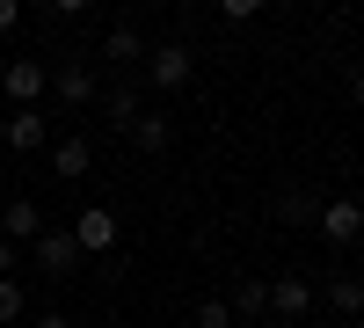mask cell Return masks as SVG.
<instances>
[{"label":"cell","mask_w":364,"mask_h":328,"mask_svg":"<svg viewBox=\"0 0 364 328\" xmlns=\"http://www.w3.org/2000/svg\"><path fill=\"white\" fill-rule=\"evenodd\" d=\"M0 88H8L15 110H37V95L51 88V66L44 58H8V66H0Z\"/></svg>","instance_id":"6da1fadb"},{"label":"cell","mask_w":364,"mask_h":328,"mask_svg":"<svg viewBox=\"0 0 364 328\" xmlns=\"http://www.w3.org/2000/svg\"><path fill=\"white\" fill-rule=\"evenodd\" d=\"M321 241H336V248L364 241V204H357V197H328V204H321Z\"/></svg>","instance_id":"7a4b0ae2"},{"label":"cell","mask_w":364,"mask_h":328,"mask_svg":"<svg viewBox=\"0 0 364 328\" xmlns=\"http://www.w3.org/2000/svg\"><path fill=\"white\" fill-rule=\"evenodd\" d=\"M73 241H80V255H117V212L109 204H87L73 219Z\"/></svg>","instance_id":"3957f363"},{"label":"cell","mask_w":364,"mask_h":328,"mask_svg":"<svg viewBox=\"0 0 364 328\" xmlns=\"http://www.w3.org/2000/svg\"><path fill=\"white\" fill-rule=\"evenodd\" d=\"M29 248H37V263H44L51 277H73V270H80V241H73L66 226H51V233H37V241H29Z\"/></svg>","instance_id":"277c9868"},{"label":"cell","mask_w":364,"mask_h":328,"mask_svg":"<svg viewBox=\"0 0 364 328\" xmlns=\"http://www.w3.org/2000/svg\"><path fill=\"white\" fill-rule=\"evenodd\" d=\"M306 314H314V285L306 277H277V285H269V321L291 328V321H306Z\"/></svg>","instance_id":"5b68a950"},{"label":"cell","mask_w":364,"mask_h":328,"mask_svg":"<svg viewBox=\"0 0 364 328\" xmlns=\"http://www.w3.org/2000/svg\"><path fill=\"white\" fill-rule=\"evenodd\" d=\"M0 139H8L15 154H37V146H51V117L44 110H15L8 125H0Z\"/></svg>","instance_id":"8992f818"},{"label":"cell","mask_w":364,"mask_h":328,"mask_svg":"<svg viewBox=\"0 0 364 328\" xmlns=\"http://www.w3.org/2000/svg\"><path fill=\"white\" fill-rule=\"evenodd\" d=\"M146 80H154V88H182V80H190V51H182V44L146 51Z\"/></svg>","instance_id":"52a82bcc"},{"label":"cell","mask_w":364,"mask_h":328,"mask_svg":"<svg viewBox=\"0 0 364 328\" xmlns=\"http://www.w3.org/2000/svg\"><path fill=\"white\" fill-rule=\"evenodd\" d=\"M51 80H58V102H66V110L95 102V66H80V58H66V66H58Z\"/></svg>","instance_id":"ba28073f"},{"label":"cell","mask_w":364,"mask_h":328,"mask_svg":"<svg viewBox=\"0 0 364 328\" xmlns=\"http://www.w3.org/2000/svg\"><path fill=\"white\" fill-rule=\"evenodd\" d=\"M37 233H44V212L29 197H15L8 212H0V241H37Z\"/></svg>","instance_id":"9c48e42d"},{"label":"cell","mask_w":364,"mask_h":328,"mask_svg":"<svg viewBox=\"0 0 364 328\" xmlns=\"http://www.w3.org/2000/svg\"><path fill=\"white\" fill-rule=\"evenodd\" d=\"M321 300H328V314H336V321H357V314H364V285H357V277H328Z\"/></svg>","instance_id":"30bf717a"},{"label":"cell","mask_w":364,"mask_h":328,"mask_svg":"<svg viewBox=\"0 0 364 328\" xmlns=\"http://www.w3.org/2000/svg\"><path fill=\"white\" fill-rule=\"evenodd\" d=\"M226 307H233L240 321H269V285H262V277H240V285H233V300H226Z\"/></svg>","instance_id":"8fae6325"},{"label":"cell","mask_w":364,"mask_h":328,"mask_svg":"<svg viewBox=\"0 0 364 328\" xmlns=\"http://www.w3.org/2000/svg\"><path fill=\"white\" fill-rule=\"evenodd\" d=\"M102 58H117V66H132V58H146V37H139L132 22H117L109 37H102Z\"/></svg>","instance_id":"7c38bea8"},{"label":"cell","mask_w":364,"mask_h":328,"mask_svg":"<svg viewBox=\"0 0 364 328\" xmlns=\"http://www.w3.org/2000/svg\"><path fill=\"white\" fill-rule=\"evenodd\" d=\"M102 110H109V125H117V132H132L139 117H146V110H139V88H124V80L109 88V102H102Z\"/></svg>","instance_id":"4fadbf2b"},{"label":"cell","mask_w":364,"mask_h":328,"mask_svg":"<svg viewBox=\"0 0 364 328\" xmlns=\"http://www.w3.org/2000/svg\"><path fill=\"white\" fill-rule=\"evenodd\" d=\"M51 161H58V183H73V175H87V161H95V154H87V139H58Z\"/></svg>","instance_id":"5bb4252c"},{"label":"cell","mask_w":364,"mask_h":328,"mask_svg":"<svg viewBox=\"0 0 364 328\" xmlns=\"http://www.w3.org/2000/svg\"><path fill=\"white\" fill-rule=\"evenodd\" d=\"M132 139L146 146V154H168V117H139V125H132Z\"/></svg>","instance_id":"9a60e30c"},{"label":"cell","mask_w":364,"mask_h":328,"mask_svg":"<svg viewBox=\"0 0 364 328\" xmlns=\"http://www.w3.org/2000/svg\"><path fill=\"white\" fill-rule=\"evenodd\" d=\"M277 212H284V219H291V226H306V219H314V226H321V204H314V197H306V190H284V204H277Z\"/></svg>","instance_id":"2e32d148"},{"label":"cell","mask_w":364,"mask_h":328,"mask_svg":"<svg viewBox=\"0 0 364 328\" xmlns=\"http://www.w3.org/2000/svg\"><path fill=\"white\" fill-rule=\"evenodd\" d=\"M197 328H233V307L219 300V292H211V300L197 307Z\"/></svg>","instance_id":"e0dca14e"},{"label":"cell","mask_w":364,"mask_h":328,"mask_svg":"<svg viewBox=\"0 0 364 328\" xmlns=\"http://www.w3.org/2000/svg\"><path fill=\"white\" fill-rule=\"evenodd\" d=\"M22 307H29V300H22V285H15V277H0V321H22Z\"/></svg>","instance_id":"ac0fdd59"},{"label":"cell","mask_w":364,"mask_h":328,"mask_svg":"<svg viewBox=\"0 0 364 328\" xmlns=\"http://www.w3.org/2000/svg\"><path fill=\"white\" fill-rule=\"evenodd\" d=\"M29 328H73V321H66V314L51 307V314H37V321H29Z\"/></svg>","instance_id":"d6986e66"},{"label":"cell","mask_w":364,"mask_h":328,"mask_svg":"<svg viewBox=\"0 0 364 328\" xmlns=\"http://www.w3.org/2000/svg\"><path fill=\"white\" fill-rule=\"evenodd\" d=\"M22 22V8H15V0H0V29H15Z\"/></svg>","instance_id":"ffe728a7"},{"label":"cell","mask_w":364,"mask_h":328,"mask_svg":"<svg viewBox=\"0 0 364 328\" xmlns=\"http://www.w3.org/2000/svg\"><path fill=\"white\" fill-rule=\"evenodd\" d=\"M15 270V241H0V277H8Z\"/></svg>","instance_id":"44dd1931"},{"label":"cell","mask_w":364,"mask_h":328,"mask_svg":"<svg viewBox=\"0 0 364 328\" xmlns=\"http://www.w3.org/2000/svg\"><path fill=\"white\" fill-rule=\"evenodd\" d=\"M350 95H357V102H364V73H357V80H350Z\"/></svg>","instance_id":"7402d4cb"},{"label":"cell","mask_w":364,"mask_h":328,"mask_svg":"<svg viewBox=\"0 0 364 328\" xmlns=\"http://www.w3.org/2000/svg\"><path fill=\"white\" fill-rule=\"evenodd\" d=\"M248 328H284V321H248Z\"/></svg>","instance_id":"603a6c76"},{"label":"cell","mask_w":364,"mask_h":328,"mask_svg":"<svg viewBox=\"0 0 364 328\" xmlns=\"http://www.w3.org/2000/svg\"><path fill=\"white\" fill-rule=\"evenodd\" d=\"M328 328H343V321H328Z\"/></svg>","instance_id":"cb8c5ba5"}]
</instances>
